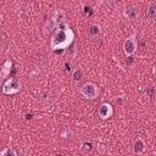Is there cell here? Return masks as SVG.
Masks as SVG:
<instances>
[{"instance_id":"1","label":"cell","mask_w":156,"mask_h":156,"mask_svg":"<svg viewBox=\"0 0 156 156\" xmlns=\"http://www.w3.org/2000/svg\"><path fill=\"white\" fill-rule=\"evenodd\" d=\"M73 39H74L73 30L67 24H63L54 30V34L50 40V49L52 51L65 50L72 44Z\"/></svg>"},{"instance_id":"2","label":"cell","mask_w":156,"mask_h":156,"mask_svg":"<svg viewBox=\"0 0 156 156\" xmlns=\"http://www.w3.org/2000/svg\"><path fill=\"white\" fill-rule=\"evenodd\" d=\"M80 94L83 98L85 99H95L99 94V88L96 84L91 83V82H87L80 87Z\"/></svg>"},{"instance_id":"3","label":"cell","mask_w":156,"mask_h":156,"mask_svg":"<svg viewBox=\"0 0 156 156\" xmlns=\"http://www.w3.org/2000/svg\"><path fill=\"white\" fill-rule=\"evenodd\" d=\"M20 90H21V83L18 82L17 78H9L2 85V93L6 95L16 94Z\"/></svg>"},{"instance_id":"4","label":"cell","mask_w":156,"mask_h":156,"mask_svg":"<svg viewBox=\"0 0 156 156\" xmlns=\"http://www.w3.org/2000/svg\"><path fill=\"white\" fill-rule=\"evenodd\" d=\"M136 46H138V44H136L135 35H130V37H128V38L124 40V43H123V51H124V54H126L127 56L130 57V56L135 52Z\"/></svg>"},{"instance_id":"5","label":"cell","mask_w":156,"mask_h":156,"mask_svg":"<svg viewBox=\"0 0 156 156\" xmlns=\"http://www.w3.org/2000/svg\"><path fill=\"white\" fill-rule=\"evenodd\" d=\"M98 113H99V117L101 119H107L112 116L113 113V110H112V106L107 102H102L100 106H99V110H98Z\"/></svg>"},{"instance_id":"6","label":"cell","mask_w":156,"mask_h":156,"mask_svg":"<svg viewBox=\"0 0 156 156\" xmlns=\"http://www.w3.org/2000/svg\"><path fill=\"white\" fill-rule=\"evenodd\" d=\"M51 21H52V23L55 24L56 28H58V27L66 24V15H65V12H63L61 9H57V10L54 12V15H52Z\"/></svg>"},{"instance_id":"7","label":"cell","mask_w":156,"mask_h":156,"mask_svg":"<svg viewBox=\"0 0 156 156\" xmlns=\"http://www.w3.org/2000/svg\"><path fill=\"white\" fill-rule=\"evenodd\" d=\"M12 68V62L11 60H6L4 62V65L0 67V85L2 83V80L5 79V77H7L10 74V71Z\"/></svg>"},{"instance_id":"8","label":"cell","mask_w":156,"mask_h":156,"mask_svg":"<svg viewBox=\"0 0 156 156\" xmlns=\"http://www.w3.org/2000/svg\"><path fill=\"white\" fill-rule=\"evenodd\" d=\"M123 15L128 20H136L138 18V9L134 6H127L123 10Z\"/></svg>"},{"instance_id":"9","label":"cell","mask_w":156,"mask_h":156,"mask_svg":"<svg viewBox=\"0 0 156 156\" xmlns=\"http://www.w3.org/2000/svg\"><path fill=\"white\" fill-rule=\"evenodd\" d=\"M146 17L150 20H154L156 17V5L155 4H151L150 7L146 10Z\"/></svg>"},{"instance_id":"10","label":"cell","mask_w":156,"mask_h":156,"mask_svg":"<svg viewBox=\"0 0 156 156\" xmlns=\"http://www.w3.org/2000/svg\"><path fill=\"white\" fill-rule=\"evenodd\" d=\"M0 156H17V152L13 147H5L0 151Z\"/></svg>"},{"instance_id":"11","label":"cell","mask_w":156,"mask_h":156,"mask_svg":"<svg viewBox=\"0 0 156 156\" xmlns=\"http://www.w3.org/2000/svg\"><path fill=\"white\" fill-rule=\"evenodd\" d=\"M134 151L135 152H141L143 150H144V141L140 139V138H138L135 141H134Z\"/></svg>"},{"instance_id":"12","label":"cell","mask_w":156,"mask_h":156,"mask_svg":"<svg viewBox=\"0 0 156 156\" xmlns=\"http://www.w3.org/2000/svg\"><path fill=\"white\" fill-rule=\"evenodd\" d=\"M7 48V39L4 34L0 33V52H2Z\"/></svg>"},{"instance_id":"13","label":"cell","mask_w":156,"mask_h":156,"mask_svg":"<svg viewBox=\"0 0 156 156\" xmlns=\"http://www.w3.org/2000/svg\"><path fill=\"white\" fill-rule=\"evenodd\" d=\"M72 78H73V80H79L80 78H82V71L78 68V69H76L74 72H73V74H72Z\"/></svg>"},{"instance_id":"14","label":"cell","mask_w":156,"mask_h":156,"mask_svg":"<svg viewBox=\"0 0 156 156\" xmlns=\"http://www.w3.org/2000/svg\"><path fill=\"white\" fill-rule=\"evenodd\" d=\"M89 32H90L91 35H96V34H99V27L94 24V26L90 27V30H89Z\"/></svg>"},{"instance_id":"15","label":"cell","mask_w":156,"mask_h":156,"mask_svg":"<svg viewBox=\"0 0 156 156\" xmlns=\"http://www.w3.org/2000/svg\"><path fill=\"white\" fill-rule=\"evenodd\" d=\"M61 135H62L63 138H68V136L71 135V130H69V129H68V128L66 127V128H65V129L62 130V133H61Z\"/></svg>"},{"instance_id":"16","label":"cell","mask_w":156,"mask_h":156,"mask_svg":"<svg viewBox=\"0 0 156 156\" xmlns=\"http://www.w3.org/2000/svg\"><path fill=\"white\" fill-rule=\"evenodd\" d=\"M93 147H91V144L90 143H84L83 144V150L85 151V152H88V151H90Z\"/></svg>"},{"instance_id":"17","label":"cell","mask_w":156,"mask_h":156,"mask_svg":"<svg viewBox=\"0 0 156 156\" xmlns=\"http://www.w3.org/2000/svg\"><path fill=\"white\" fill-rule=\"evenodd\" d=\"M65 71H66V72H69V71H71V65H69V63H66V65H65Z\"/></svg>"},{"instance_id":"18","label":"cell","mask_w":156,"mask_h":156,"mask_svg":"<svg viewBox=\"0 0 156 156\" xmlns=\"http://www.w3.org/2000/svg\"><path fill=\"white\" fill-rule=\"evenodd\" d=\"M85 13L87 15H91V9L90 7H85Z\"/></svg>"},{"instance_id":"19","label":"cell","mask_w":156,"mask_h":156,"mask_svg":"<svg viewBox=\"0 0 156 156\" xmlns=\"http://www.w3.org/2000/svg\"><path fill=\"white\" fill-rule=\"evenodd\" d=\"M127 63H133V57H128V61Z\"/></svg>"}]
</instances>
